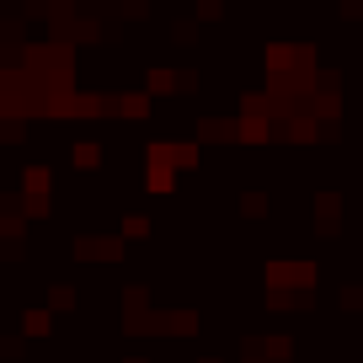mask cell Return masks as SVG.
<instances>
[{
	"mask_svg": "<svg viewBox=\"0 0 363 363\" xmlns=\"http://www.w3.org/2000/svg\"><path fill=\"white\" fill-rule=\"evenodd\" d=\"M145 187H150V193H171V187H177V171H171V166H150Z\"/></svg>",
	"mask_w": 363,
	"mask_h": 363,
	"instance_id": "10",
	"label": "cell"
},
{
	"mask_svg": "<svg viewBox=\"0 0 363 363\" xmlns=\"http://www.w3.org/2000/svg\"><path fill=\"white\" fill-rule=\"evenodd\" d=\"M171 166H198V145H171Z\"/></svg>",
	"mask_w": 363,
	"mask_h": 363,
	"instance_id": "14",
	"label": "cell"
},
{
	"mask_svg": "<svg viewBox=\"0 0 363 363\" xmlns=\"http://www.w3.org/2000/svg\"><path fill=\"white\" fill-rule=\"evenodd\" d=\"M118 113L123 118H150V91H123V96H118Z\"/></svg>",
	"mask_w": 363,
	"mask_h": 363,
	"instance_id": "7",
	"label": "cell"
},
{
	"mask_svg": "<svg viewBox=\"0 0 363 363\" xmlns=\"http://www.w3.org/2000/svg\"><path fill=\"white\" fill-rule=\"evenodd\" d=\"M240 214L262 219V214H267V193H240Z\"/></svg>",
	"mask_w": 363,
	"mask_h": 363,
	"instance_id": "13",
	"label": "cell"
},
{
	"mask_svg": "<svg viewBox=\"0 0 363 363\" xmlns=\"http://www.w3.org/2000/svg\"><path fill=\"white\" fill-rule=\"evenodd\" d=\"M128 363H145V358H128Z\"/></svg>",
	"mask_w": 363,
	"mask_h": 363,
	"instance_id": "19",
	"label": "cell"
},
{
	"mask_svg": "<svg viewBox=\"0 0 363 363\" xmlns=\"http://www.w3.org/2000/svg\"><path fill=\"white\" fill-rule=\"evenodd\" d=\"M0 139H6V145H22V139H27V123H16V118H6V128H0Z\"/></svg>",
	"mask_w": 363,
	"mask_h": 363,
	"instance_id": "15",
	"label": "cell"
},
{
	"mask_svg": "<svg viewBox=\"0 0 363 363\" xmlns=\"http://www.w3.org/2000/svg\"><path fill=\"white\" fill-rule=\"evenodd\" d=\"M123 235H134V240L150 235V219H145V214H128V219H123Z\"/></svg>",
	"mask_w": 363,
	"mask_h": 363,
	"instance_id": "16",
	"label": "cell"
},
{
	"mask_svg": "<svg viewBox=\"0 0 363 363\" xmlns=\"http://www.w3.org/2000/svg\"><path fill=\"white\" fill-rule=\"evenodd\" d=\"M214 139H240V118H203L198 123V145H214Z\"/></svg>",
	"mask_w": 363,
	"mask_h": 363,
	"instance_id": "3",
	"label": "cell"
},
{
	"mask_svg": "<svg viewBox=\"0 0 363 363\" xmlns=\"http://www.w3.org/2000/svg\"><path fill=\"white\" fill-rule=\"evenodd\" d=\"M315 289V262H272L267 294H310Z\"/></svg>",
	"mask_w": 363,
	"mask_h": 363,
	"instance_id": "1",
	"label": "cell"
},
{
	"mask_svg": "<svg viewBox=\"0 0 363 363\" xmlns=\"http://www.w3.org/2000/svg\"><path fill=\"white\" fill-rule=\"evenodd\" d=\"M145 91H150V96H177V91H182V75H177V69H150V75H145Z\"/></svg>",
	"mask_w": 363,
	"mask_h": 363,
	"instance_id": "5",
	"label": "cell"
},
{
	"mask_svg": "<svg viewBox=\"0 0 363 363\" xmlns=\"http://www.w3.org/2000/svg\"><path fill=\"white\" fill-rule=\"evenodd\" d=\"M48 187H54V171L48 166H27L22 171V198H48Z\"/></svg>",
	"mask_w": 363,
	"mask_h": 363,
	"instance_id": "4",
	"label": "cell"
},
{
	"mask_svg": "<svg viewBox=\"0 0 363 363\" xmlns=\"http://www.w3.org/2000/svg\"><path fill=\"white\" fill-rule=\"evenodd\" d=\"M262 352H267L272 363H289V352H294V342H289V337H262Z\"/></svg>",
	"mask_w": 363,
	"mask_h": 363,
	"instance_id": "11",
	"label": "cell"
},
{
	"mask_svg": "<svg viewBox=\"0 0 363 363\" xmlns=\"http://www.w3.org/2000/svg\"><path fill=\"white\" fill-rule=\"evenodd\" d=\"M22 331H27V337H48V331H54V315H48V310H27Z\"/></svg>",
	"mask_w": 363,
	"mask_h": 363,
	"instance_id": "9",
	"label": "cell"
},
{
	"mask_svg": "<svg viewBox=\"0 0 363 363\" xmlns=\"http://www.w3.org/2000/svg\"><path fill=\"white\" fill-rule=\"evenodd\" d=\"M69 160H75L80 171H96V166H102V145H91V139H80V145L69 150Z\"/></svg>",
	"mask_w": 363,
	"mask_h": 363,
	"instance_id": "8",
	"label": "cell"
},
{
	"mask_svg": "<svg viewBox=\"0 0 363 363\" xmlns=\"http://www.w3.org/2000/svg\"><path fill=\"white\" fill-rule=\"evenodd\" d=\"M198 363H219V358H198Z\"/></svg>",
	"mask_w": 363,
	"mask_h": 363,
	"instance_id": "18",
	"label": "cell"
},
{
	"mask_svg": "<svg viewBox=\"0 0 363 363\" xmlns=\"http://www.w3.org/2000/svg\"><path fill=\"white\" fill-rule=\"evenodd\" d=\"M315 214H320V235H337V214H342V193H320V198H315Z\"/></svg>",
	"mask_w": 363,
	"mask_h": 363,
	"instance_id": "6",
	"label": "cell"
},
{
	"mask_svg": "<svg viewBox=\"0 0 363 363\" xmlns=\"http://www.w3.org/2000/svg\"><path fill=\"white\" fill-rule=\"evenodd\" d=\"M80 262H118L123 257V235H75Z\"/></svg>",
	"mask_w": 363,
	"mask_h": 363,
	"instance_id": "2",
	"label": "cell"
},
{
	"mask_svg": "<svg viewBox=\"0 0 363 363\" xmlns=\"http://www.w3.org/2000/svg\"><path fill=\"white\" fill-rule=\"evenodd\" d=\"M48 310H75V289L54 284V289H48Z\"/></svg>",
	"mask_w": 363,
	"mask_h": 363,
	"instance_id": "12",
	"label": "cell"
},
{
	"mask_svg": "<svg viewBox=\"0 0 363 363\" xmlns=\"http://www.w3.org/2000/svg\"><path fill=\"white\" fill-rule=\"evenodd\" d=\"M342 310H363V289H358V284L342 289Z\"/></svg>",
	"mask_w": 363,
	"mask_h": 363,
	"instance_id": "17",
	"label": "cell"
}]
</instances>
